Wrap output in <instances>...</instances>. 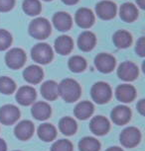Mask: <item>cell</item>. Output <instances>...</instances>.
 Wrapping results in <instances>:
<instances>
[{"mask_svg":"<svg viewBox=\"0 0 145 151\" xmlns=\"http://www.w3.org/2000/svg\"><path fill=\"white\" fill-rule=\"evenodd\" d=\"M81 86L74 79H64L59 85V95L68 103L77 101L81 96Z\"/></svg>","mask_w":145,"mask_h":151,"instance_id":"6da1fadb","label":"cell"},{"mask_svg":"<svg viewBox=\"0 0 145 151\" xmlns=\"http://www.w3.org/2000/svg\"><path fill=\"white\" fill-rule=\"evenodd\" d=\"M30 35L37 40H45L51 34V25L49 21L45 18L34 19L29 25Z\"/></svg>","mask_w":145,"mask_h":151,"instance_id":"7a4b0ae2","label":"cell"},{"mask_svg":"<svg viewBox=\"0 0 145 151\" xmlns=\"http://www.w3.org/2000/svg\"><path fill=\"white\" fill-rule=\"evenodd\" d=\"M31 55L34 61L40 64H47L53 59L52 47L47 44H37L31 50Z\"/></svg>","mask_w":145,"mask_h":151,"instance_id":"3957f363","label":"cell"},{"mask_svg":"<svg viewBox=\"0 0 145 151\" xmlns=\"http://www.w3.org/2000/svg\"><path fill=\"white\" fill-rule=\"evenodd\" d=\"M92 98L95 103L104 104L107 103L111 98V89L106 82H96L92 87Z\"/></svg>","mask_w":145,"mask_h":151,"instance_id":"277c9868","label":"cell"},{"mask_svg":"<svg viewBox=\"0 0 145 151\" xmlns=\"http://www.w3.org/2000/svg\"><path fill=\"white\" fill-rule=\"evenodd\" d=\"M26 61V55L21 48H12L5 55V62L11 69H19Z\"/></svg>","mask_w":145,"mask_h":151,"instance_id":"5b68a950","label":"cell"},{"mask_svg":"<svg viewBox=\"0 0 145 151\" xmlns=\"http://www.w3.org/2000/svg\"><path fill=\"white\" fill-rule=\"evenodd\" d=\"M141 139V134L139 129L134 127H127L121 132L120 134V142L123 146L127 148H132L136 146Z\"/></svg>","mask_w":145,"mask_h":151,"instance_id":"8992f818","label":"cell"},{"mask_svg":"<svg viewBox=\"0 0 145 151\" xmlns=\"http://www.w3.org/2000/svg\"><path fill=\"white\" fill-rule=\"evenodd\" d=\"M20 116L19 109L14 105H5L0 108V122L5 125L13 124Z\"/></svg>","mask_w":145,"mask_h":151,"instance_id":"52a82bcc","label":"cell"},{"mask_svg":"<svg viewBox=\"0 0 145 151\" xmlns=\"http://www.w3.org/2000/svg\"><path fill=\"white\" fill-rule=\"evenodd\" d=\"M118 77L124 81H133L138 76V67L131 61H124L117 69Z\"/></svg>","mask_w":145,"mask_h":151,"instance_id":"ba28073f","label":"cell"},{"mask_svg":"<svg viewBox=\"0 0 145 151\" xmlns=\"http://www.w3.org/2000/svg\"><path fill=\"white\" fill-rule=\"evenodd\" d=\"M95 64L102 73H109L115 67V58L109 53H99L95 56Z\"/></svg>","mask_w":145,"mask_h":151,"instance_id":"9c48e42d","label":"cell"},{"mask_svg":"<svg viewBox=\"0 0 145 151\" xmlns=\"http://www.w3.org/2000/svg\"><path fill=\"white\" fill-rule=\"evenodd\" d=\"M95 12L102 20H110L116 14V5L109 0H103L96 4Z\"/></svg>","mask_w":145,"mask_h":151,"instance_id":"30bf717a","label":"cell"},{"mask_svg":"<svg viewBox=\"0 0 145 151\" xmlns=\"http://www.w3.org/2000/svg\"><path fill=\"white\" fill-rule=\"evenodd\" d=\"M76 23L82 29H89L95 23V15L89 8H79L75 16Z\"/></svg>","mask_w":145,"mask_h":151,"instance_id":"8fae6325","label":"cell"},{"mask_svg":"<svg viewBox=\"0 0 145 151\" xmlns=\"http://www.w3.org/2000/svg\"><path fill=\"white\" fill-rule=\"evenodd\" d=\"M53 23L54 26L57 30L61 32H67L72 28L73 20L70 14L67 12H57L53 17Z\"/></svg>","mask_w":145,"mask_h":151,"instance_id":"7c38bea8","label":"cell"},{"mask_svg":"<svg viewBox=\"0 0 145 151\" xmlns=\"http://www.w3.org/2000/svg\"><path fill=\"white\" fill-rule=\"evenodd\" d=\"M36 99V91L30 86H23L18 90L16 94L17 102L22 106H29L34 103Z\"/></svg>","mask_w":145,"mask_h":151,"instance_id":"4fadbf2b","label":"cell"},{"mask_svg":"<svg viewBox=\"0 0 145 151\" xmlns=\"http://www.w3.org/2000/svg\"><path fill=\"white\" fill-rule=\"evenodd\" d=\"M115 96L118 101L122 102V103H130L135 99V88L128 84L119 85L115 90Z\"/></svg>","mask_w":145,"mask_h":151,"instance_id":"5bb4252c","label":"cell"},{"mask_svg":"<svg viewBox=\"0 0 145 151\" xmlns=\"http://www.w3.org/2000/svg\"><path fill=\"white\" fill-rule=\"evenodd\" d=\"M131 112L126 106H117L112 110L111 119L115 124L123 125L130 121Z\"/></svg>","mask_w":145,"mask_h":151,"instance_id":"9a60e30c","label":"cell"},{"mask_svg":"<svg viewBox=\"0 0 145 151\" xmlns=\"http://www.w3.org/2000/svg\"><path fill=\"white\" fill-rule=\"evenodd\" d=\"M90 129L96 135H103L109 130V122L102 116H95L90 121Z\"/></svg>","mask_w":145,"mask_h":151,"instance_id":"2e32d148","label":"cell"},{"mask_svg":"<svg viewBox=\"0 0 145 151\" xmlns=\"http://www.w3.org/2000/svg\"><path fill=\"white\" fill-rule=\"evenodd\" d=\"M15 135L20 140H28L34 133V124L31 121H23L19 122L14 129Z\"/></svg>","mask_w":145,"mask_h":151,"instance_id":"e0dca14e","label":"cell"},{"mask_svg":"<svg viewBox=\"0 0 145 151\" xmlns=\"http://www.w3.org/2000/svg\"><path fill=\"white\" fill-rule=\"evenodd\" d=\"M43 70L38 65H30L24 70V79L31 84H38L43 79Z\"/></svg>","mask_w":145,"mask_h":151,"instance_id":"ac0fdd59","label":"cell"},{"mask_svg":"<svg viewBox=\"0 0 145 151\" xmlns=\"http://www.w3.org/2000/svg\"><path fill=\"white\" fill-rule=\"evenodd\" d=\"M95 42L96 38L95 34L90 32V31H86V32L82 33L78 40L79 47L82 52H90V50H92L95 47Z\"/></svg>","mask_w":145,"mask_h":151,"instance_id":"d6986e66","label":"cell"},{"mask_svg":"<svg viewBox=\"0 0 145 151\" xmlns=\"http://www.w3.org/2000/svg\"><path fill=\"white\" fill-rule=\"evenodd\" d=\"M74 42L69 36H61L55 41V50L61 55H67L72 52Z\"/></svg>","mask_w":145,"mask_h":151,"instance_id":"ffe728a7","label":"cell"},{"mask_svg":"<svg viewBox=\"0 0 145 151\" xmlns=\"http://www.w3.org/2000/svg\"><path fill=\"white\" fill-rule=\"evenodd\" d=\"M119 16L124 22L131 23L137 19L138 10L134 4L126 2V3L121 5L120 9H119Z\"/></svg>","mask_w":145,"mask_h":151,"instance_id":"44dd1931","label":"cell"},{"mask_svg":"<svg viewBox=\"0 0 145 151\" xmlns=\"http://www.w3.org/2000/svg\"><path fill=\"white\" fill-rule=\"evenodd\" d=\"M41 94L48 101H54L59 96V85L55 81H46L41 86Z\"/></svg>","mask_w":145,"mask_h":151,"instance_id":"7402d4cb","label":"cell"},{"mask_svg":"<svg viewBox=\"0 0 145 151\" xmlns=\"http://www.w3.org/2000/svg\"><path fill=\"white\" fill-rule=\"evenodd\" d=\"M32 115L38 121H45L51 116V107L45 102H38L32 107Z\"/></svg>","mask_w":145,"mask_h":151,"instance_id":"603a6c76","label":"cell"},{"mask_svg":"<svg viewBox=\"0 0 145 151\" xmlns=\"http://www.w3.org/2000/svg\"><path fill=\"white\" fill-rule=\"evenodd\" d=\"M113 44L115 45L116 47L118 48H126L128 47L132 42V37L131 35L124 30H119L113 35L112 38Z\"/></svg>","mask_w":145,"mask_h":151,"instance_id":"cb8c5ba5","label":"cell"},{"mask_svg":"<svg viewBox=\"0 0 145 151\" xmlns=\"http://www.w3.org/2000/svg\"><path fill=\"white\" fill-rule=\"evenodd\" d=\"M93 105L89 101L79 103L75 108V116L79 119H87L93 113Z\"/></svg>","mask_w":145,"mask_h":151,"instance_id":"d4e9b609","label":"cell"},{"mask_svg":"<svg viewBox=\"0 0 145 151\" xmlns=\"http://www.w3.org/2000/svg\"><path fill=\"white\" fill-rule=\"evenodd\" d=\"M38 135L39 137L44 141H52L56 138L57 130L53 124H43L39 127L38 129Z\"/></svg>","mask_w":145,"mask_h":151,"instance_id":"484cf974","label":"cell"},{"mask_svg":"<svg viewBox=\"0 0 145 151\" xmlns=\"http://www.w3.org/2000/svg\"><path fill=\"white\" fill-rule=\"evenodd\" d=\"M59 129L65 135H73L77 132V122L74 119L65 116L59 122Z\"/></svg>","mask_w":145,"mask_h":151,"instance_id":"4316f807","label":"cell"},{"mask_svg":"<svg viewBox=\"0 0 145 151\" xmlns=\"http://www.w3.org/2000/svg\"><path fill=\"white\" fill-rule=\"evenodd\" d=\"M79 148L81 151H99L101 143L98 139L87 136L81 139V141L79 142Z\"/></svg>","mask_w":145,"mask_h":151,"instance_id":"83f0119b","label":"cell"},{"mask_svg":"<svg viewBox=\"0 0 145 151\" xmlns=\"http://www.w3.org/2000/svg\"><path fill=\"white\" fill-rule=\"evenodd\" d=\"M23 11L29 16H37L41 12V3L39 0H24L23 4Z\"/></svg>","mask_w":145,"mask_h":151,"instance_id":"f1b7e54d","label":"cell"},{"mask_svg":"<svg viewBox=\"0 0 145 151\" xmlns=\"http://www.w3.org/2000/svg\"><path fill=\"white\" fill-rule=\"evenodd\" d=\"M69 67L73 72L79 73L82 72L86 69L87 67V61L84 58L79 55H75L72 56L69 60Z\"/></svg>","mask_w":145,"mask_h":151,"instance_id":"f546056e","label":"cell"},{"mask_svg":"<svg viewBox=\"0 0 145 151\" xmlns=\"http://www.w3.org/2000/svg\"><path fill=\"white\" fill-rule=\"evenodd\" d=\"M16 89V84L12 79L6 76L0 77V93L9 95L12 94Z\"/></svg>","mask_w":145,"mask_h":151,"instance_id":"4dcf8cb0","label":"cell"},{"mask_svg":"<svg viewBox=\"0 0 145 151\" xmlns=\"http://www.w3.org/2000/svg\"><path fill=\"white\" fill-rule=\"evenodd\" d=\"M51 151H73V144L70 140L61 139L52 145Z\"/></svg>","mask_w":145,"mask_h":151,"instance_id":"1f68e13d","label":"cell"},{"mask_svg":"<svg viewBox=\"0 0 145 151\" xmlns=\"http://www.w3.org/2000/svg\"><path fill=\"white\" fill-rule=\"evenodd\" d=\"M12 42V37L6 30L0 29V50H5L10 47Z\"/></svg>","mask_w":145,"mask_h":151,"instance_id":"d6a6232c","label":"cell"},{"mask_svg":"<svg viewBox=\"0 0 145 151\" xmlns=\"http://www.w3.org/2000/svg\"><path fill=\"white\" fill-rule=\"evenodd\" d=\"M15 0H0V12H8L13 8Z\"/></svg>","mask_w":145,"mask_h":151,"instance_id":"836d02e7","label":"cell"},{"mask_svg":"<svg viewBox=\"0 0 145 151\" xmlns=\"http://www.w3.org/2000/svg\"><path fill=\"white\" fill-rule=\"evenodd\" d=\"M135 50H136V52L140 56H142V58L145 55V38L144 37H141V38L138 40L137 44H136Z\"/></svg>","mask_w":145,"mask_h":151,"instance_id":"e575fe53","label":"cell"},{"mask_svg":"<svg viewBox=\"0 0 145 151\" xmlns=\"http://www.w3.org/2000/svg\"><path fill=\"white\" fill-rule=\"evenodd\" d=\"M137 109L139 111V113H140L142 116H144V113H145V101L144 100H140V101H139V103L137 104Z\"/></svg>","mask_w":145,"mask_h":151,"instance_id":"d590c367","label":"cell"},{"mask_svg":"<svg viewBox=\"0 0 145 151\" xmlns=\"http://www.w3.org/2000/svg\"><path fill=\"white\" fill-rule=\"evenodd\" d=\"M7 150V146L5 141L2 138H0V151H6Z\"/></svg>","mask_w":145,"mask_h":151,"instance_id":"8d00e7d4","label":"cell"},{"mask_svg":"<svg viewBox=\"0 0 145 151\" xmlns=\"http://www.w3.org/2000/svg\"><path fill=\"white\" fill-rule=\"evenodd\" d=\"M62 1H63L64 3L67 4V5H74L76 3H78L79 0H62Z\"/></svg>","mask_w":145,"mask_h":151,"instance_id":"74e56055","label":"cell"},{"mask_svg":"<svg viewBox=\"0 0 145 151\" xmlns=\"http://www.w3.org/2000/svg\"><path fill=\"white\" fill-rule=\"evenodd\" d=\"M136 2H137L138 6L141 8V9H144L145 8V0H136Z\"/></svg>","mask_w":145,"mask_h":151,"instance_id":"f35d334b","label":"cell"},{"mask_svg":"<svg viewBox=\"0 0 145 151\" xmlns=\"http://www.w3.org/2000/svg\"><path fill=\"white\" fill-rule=\"evenodd\" d=\"M106 151H123V150H122L121 148L114 146V147H109V149H107Z\"/></svg>","mask_w":145,"mask_h":151,"instance_id":"ab89813d","label":"cell"},{"mask_svg":"<svg viewBox=\"0 0 145 151\" xmlns=\"http://www.w3.org/2000/svg\"><path fill=\"white\" fill-rule=\"evenodd\" d=\"M44 1H52V0H44Z\"/></svg>","mask_w":145,"mask_h":151,"instance_id":"60d3db41","label":"cell"}]
</instances>
